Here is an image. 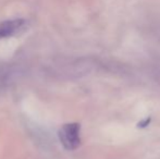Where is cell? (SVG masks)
<instances>
[{"mask_svg": "<svg viewBox=\"0 0 160 159\" xmlns=\"http://www.w3.org/2000/svg\"><path fill=\"white\" fill-rule=\"evenodd\" d=\"M81 125L72 122L62 125L58 131V137L67 151H75L81 145Z\"/></svg>", "mask_w": 160, "mask_h": 159, "instance_id": "1", "label": "cell"}, {"mask_svg": "<svg viewBox=\"0 0 160 159\" xmlns=\"http://www.w3.org/2000/svg\"><path fill=\"white\" fill-rule=\"evenodd\" d=\"M25 21L23 19L8 20L0 23V39L13 36L23 27Z\"/></svg>", "mask_w": 160, "mask_h": 159, "instance_id": "2", "label": "cell"}]
</instances>
